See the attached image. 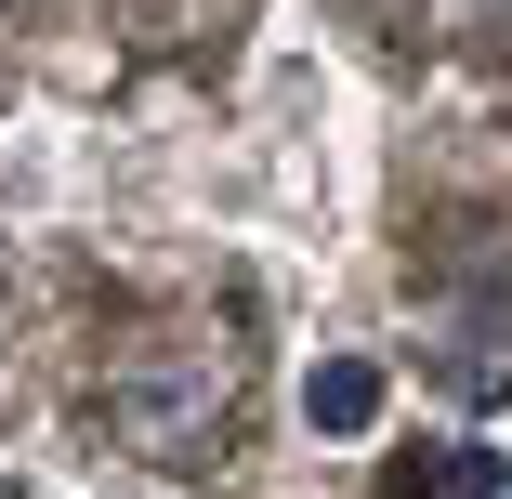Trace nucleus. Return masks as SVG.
<instances>
[{
    "label": "nucleus",
    "instance_id": "obj_1",
    "mask_svg": "<svg viewBox=\"0 0 512 499\" xmlns=\"http://www.w3.org/2000/svg\"><path fill=\"white\" fill-rule=\"evenodd\" d=\"M211 211L276 224L289 250H329V224H342V92L302 40L263 53V145L237 171H211Z\"/></svg>",
    "mask_w": 512,
    "mask_h": 499
},
{
    "label": "nucleus",
    "instance_id": "obj_3",
    "mask_svg": "<svg viewBox=\"0 0 512 499\" xmlns=\"http://www.w3.org/2000/svg\"><path fill=\"white\" fill-rule=\"evenodd\" d=\"M53 197H66V132H53V119L0 132V224H40Z\"/></svg>",
    "mask_w": 512,
    "mask_h": 499
},
{
    "label": "nucleus",
    "instance_id": "obj_2",
    "mask_svg": "<svg viewBox=\"0 0 512 499\" xmlns=\"http://www.w3.org/2000/svg\"><path fill=\"white\" fill-rule=\"evenodd\" d=\"M381 408H394L381 355H316V368H302V434H316V447H368Z\"/></svg>",
    "mask_w": 512,
    "mask_h": 499
},
{
    "label": "nucleus",
    "instance_id": "obj_4",
    "mask_svg": "<svg viewBox=\"0 0 512 499\" xmlns=\"http://www.w3.org/2000/svg\"><path fill=\"white\" fill-rule=\"evenodd\" d=\"M0 499H40V473H0Z\"/></svg>",
    "mask_w": 512,
    "mask_h": 499
}]
</instances>
